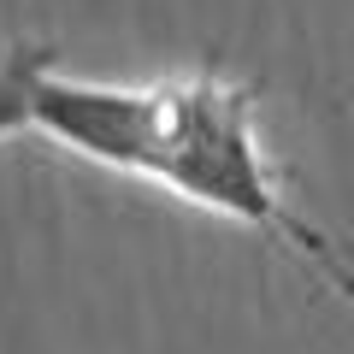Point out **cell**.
Masks as SVG:
<instances>
[{"label": "cell", "mask_w": 354, "mask_h": 354, "mask_svg": "<svg viewBox=\"0 0 354 354\" xmlns=\"http://www.w3.org/2000/svg\"><path fill=\"white\" fill-rule=\"evenodd\" d=\"M153 189L283 242L342 301H354V266L283 195V177L260 142V124H254V83L225 77L218 65L160 77V165H153Z\"/></svg>", "instance_id": "6da1fadb"}, {"label": "cell", "mask_w": 354, "mask_h": 354, "mask_svg": "<svg viewBox=\"0 0 354 354\" xmlns=\"http://www.w3.org/2000/svg\"><path fill=\"white\" fill-rule=\"evenodd\" d=\"M30 118L48 142L88 165L118 177L153 183L160 165V83H106V77H71L59 59L36 65L30 83Z\"/></svg>", "instance_id": "7a4b0ae2"}, {"label": "cell", "mask_w": 354, "mask_h": 354, "mask_svg": "<svg viewBox=\"0 0 354 354\" xmlns=\"http://www.w3.org/2000/svg\"><path fill=\"white\" fill-rule=\"evenodd\" d=\"M53 48H0V142L18 136V130H36L30 118V83H36V65Z\"/></svg>", "instance_id": "3957f363"}]
</instances>
